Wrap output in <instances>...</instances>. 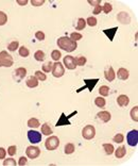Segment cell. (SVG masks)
Masks as SVG:
<instances>
[{
  "label": "cell",
  "instance_id": "cell-1",
  "mask_svg": "<svg viewBox=\"0 0 138 166\" xmlns=\"http://www.w3.org/2000/svg\"><path fill=\"white\" fill-rule=\"evenodd\" d=\"M57 44L60 49H63L67 52H72L74 51L78 47L77 42L70 40V37L68 36H62L57 41Z\"/></svg>",
  "mask_w": 138,
  "mask_h": 166
},
{
  "label": "cell",
  "instance_id": "cell-2",
  "mask_svg": "<svg viewBox=\"0 0 138 166\" xmlns=\"http://www.w3.org/2000/svg\"><path fill=\"white\" fill-rule=\"evenodd\" d=\"M14 64V60L11 54L7 51L0 52V67H11Z\"/></svg>",
  "mask_w": 138,
  "mask_h": 166
},
{
  "label": "cell",
  "instance_id": "cell-44",
  "mask_svg": "<svg viewBox=\"0 0 138 166\" xmlns=\"http://www.w3.org/2000/svg\"><path fill=\"white\" fill-rule=\"evenodd\" d=\"M31 3L33 7H41L45 3V0H31Z\"/></svg>",
  "mask_w": 138,
  "mask_h": 166
},
{
  "label": "cell",
  "instance_id": "cell-33",
  "mask_svg": "<svg viewBox=\"0 0 138 166\" xmlns=\"http://www.w3.org/2000/svg\"><path fill=\"white\" fill-rule=\"evenodd\" d=\"M19 56L22 58H27L29 57V54H30V51H29V49L27 47H24V46H21L20 48H19Z\"/></svg>",
  "mask_w": 138,
  "mask_h": 166
},
{
  "label": "cell",
  "instance_id": "cell-28",
  "mask_svg": "<svg viewBox=\"0 0 138 166\" xmlns=\"http://www.w3.org/2000/svg\"><path fill=\"white\" fill-rule=\"evenodd\" d=\"M106 103V100L103 97H97L95 99V104L97 105L98 108H104Z\"/></svg>",
  "mask_w": 138,
  "mask_h": 166
},
{
  "label": "cell",
  "instance_id": "cell-12",
  "mask_svg": "<svg viewBox=\"0 0 138 166\" xmlns=\"http://www.w3.org/2000/svg\"><path fill=\"white\" fill-rule=\"evenodd\" d=\"M117 21L122 24H129L131 22V16L126 12L122 11L117 15Z\"/></svg>",
  "mask_w": 138,
  "mask_h": 166
},
{
  "label": "cell",
  "instance_id": "cell-5",
  "mask_svg": "<svg viewBox=\"0 0 138 166\" xmlns=\"http://www.w3.org/2000/svg\"><path fill=\"white\" fill-rule=\"evenodd\" d=\"M98 82H99V79L96 78V79H84V83L85 85L84 86H82L80 89H77V93H81L82 91H84L85 89H88L89 92H93V89H95V86L97 84Z\"/></svg>",
  "mask_w": 138,
  "mask_h": 166
},
{
  "label": "cell",
  "instance_id": "cell-41",
  "mask_svg": "<svg viewBox=\"0 0 138 166\" xmlns=\"http://www.w3.org/2000/svg\"><path fill=\"white\" fill-rule=\"evenodd\" d=\"M82 37H83V35L78 32H72L70 34V40H72V41H74V42L80 41Z\"/></svg>",
  "mask_w": 138,
  "mask_h": 166
},
{
  "label": "cell",
  "instance_id": "cell-20",
  "mask_svg": "<svg viewBox=\"0 0 138 166\" xmlns=\"http://www.w3.org/2000/svg\"><path fill=\"white\" fill-rule=\"evenodd\" d=\"M14 75H15V77H17L18 80H21V79H24L27 76V69L24 67H19V68L15 69Z\"/></svg>",
  "mask_w": 138,
  "mask_h": 166
},
{
  "label": "cell",
  "instance_id": "cell-26",
  "mask_svg": "<svg viewBox=\"0 0 138 166\" xmlns=\"http://www.w3.org/2000/svg\"><path fill=\"white\" fill-rule=\"evenodd\" d=\"M45 52L44 51H41V50H37L36 52L34 53V58H35V60L38 62H43L45 60Z\"/></svg>",
  "mask_w": 138,
  "mask_h": 166
},
{
  "label": "cell",
  "instance_id": "cell-43",
  "mask_svg": "<svg viewBox=\"0 0 138 166\" xmlns=\"http://www.w3.org/2000/svg\"><path fill=\"white\" fill-rule=\"evenodd\" d=\"M35 37L38 41H44L45 40V33L43 31H37V32H35Z\"/></svg>",
  "mask_w": 138,
  "mask_h": 166
},
{
  "label": "cell",
  "instance_id": "cell-7",
  "mask_svg": "<svg viewBox=\"0 0 138 166\" xmlns=\"http://www.w3.org/2000/svg\"><path fill=\"white\" fill-rule=\"evenodd\" d=\"M26 154L29 159H36L41 155V149L37 146H29L26 149Z\"/></svg>",
  "mask_w": 138,
  "mask_h": 166
},
{
  "label": "cell",
  "instance_id": "cell-31",
  "mask_svg": "<svg viewBox=\"0 0 138 166\" xmlns=\"http://www.w3.org/2000/svg\"><path fill=\"white\" fill-rule=\"evenodd\" d=\"M86 62H87V59L85 57H83V56L76 58V64H77V66H84L86 64Z\"/></svg>",
  "mask_w": 138,
  "mask_h": 166
},
{
  "label": "cell",
  "instance_id": "cell-14",
  "mask_svg": "<svg viewBox=\"0 0 138 166\" xmlns=\"http://www.w3.org/2000/svg\"><path fill=\"white\" fill-rule=\"evenodd\" d=\"M130 77V73H129V70L126 68H119L117 71V78L118 79H120L122 81H126Z\"/></svg>",
  "mask_w": 138,
  "mask_h": 166
},
{
  "label": "cell",
  "instance_id": "cell-25",
  "mask_svg": "<svg viewBox=\"0 0 138 166\" xmlns=\"http://www.w3.org/2000/svg\"><path fill=\"white\" fill-rule=\"evenodd\" d=\"M34 75H35L34 77L36 78L38 81H46L47 80V75H45V73H43L41 70H36Z\"/></svg>",
  "mask_w": 138,
  "mask_h": 166
},
{
  "label": "cell",
  "instance_id": "cell-10",
  "mask_svg": "<svg viewBox=\"0 0 138 166\" xmlns=\"http://www.w3.org/2000/svg\"><path fill=\"white\" fill-rule=\"evenodd\" d=\"M27 134H28V140L30 141V143H32V144H38V143H41V134L38 131L30 130V131H28Z\"/></svg>",
  "mask_w": 138,
  "mask_h": 166
},
{
  "label": "cell",
  "instance_id": "cell-15",
  "mask_svg": "<svg viewBox=\"0 0 138 166\" xmlns=\"http://www.w3.org/2000/svg\"><path fill=\"white\" fill-rule=\"evenodd\" d=\"M97 117L101 119L103 122H108L112 119V115L108 111H101L97 114Z\"/></svg>",
  "mask_w": 138,
  "mask_h": 166
},
{
  "label": "cell",
  "instance_id": "cell-22",
  "mask_svg": "<svg viewBox=\"0 0 138 166\" xmlns=\"http://www.w3.org/2000/svg\"><path fill=\"white\" fill-rule=\"evenodd\" d=\"M103 149H104V151H105L106 154H108V155H110V154L114 153V146L112 145V144H103Z\"/></svg>",
  "mask_w": 138,
  "mask_h": 166
},
{
  "label": "cell",
  "instance_id": "cell-4",
  "mask_svg": "<svg viewBox=\"0 0 138 166\" xmlns=\"http://www.w3.org/2000/svg\"><path fill=\"white\" fill-rule=\"evenodd\" d=\"M51 71H52V75L54 78H61L65 73V68H64V66H63L61 62L57 61L55 63H53Z\"/></svg>",
  "mask_w": 138,
  "mask_h": 166
},
{
  "label": "cell",
  "instance_id": "cell-45",
  "mask_svg": "<svg viewBox=\"0 0 138 166\" xmlns=\"http://www.w3.org/2000/svg\"><path fill=\"white\" fill-rule=\"evenodd\" d=\"M102 11V7L101 4H99V5H97V7H95V9H93V15H98V14H100Z\"/></svg>",
  "mask_w": 138,
  "mask_h": 166
},
{
  "label": "cell",
  "instance_id": "cell-3",
  "mask_svg": "<svg viewBox=\"0 0 138 166\" xmlns=\"http://www.w3.org/2000/svg\"><path fill=\"white\" fill-rule=\"evenodd\" d=\"M58 146H60V138H57V136L51 135V136H49V138L46 140L45 147H46V149L49 150V151H52V150L57 149Z\"/></svg>",
  "mask_w": 138,
  "mask_h": 166
},
{
  "label": "cell",
  "instance_id": "cell-40",
  "mask_svg": "<svg viewBox=\"0 0 138 166\" xmlns=\"http://www.w3.org/2000/svg\"><path fill=\"white\" fill-rule=\"evenodd\" d=\"M113 141H114V143H123V141H124V135L122 133L116 134L114 138H113Z\"/></svg>",
  "mask_w": 138,
  "mask_h": 166
},
{
  "label": "cell",
  "instance_id": "cell-23",
  "mask_svg": "<svg viewBox=\"0 0 138 166\" xmlns=\"http://www.w3.org/2000/svg\"><path fill=\"white\" fill-rule=\"evenodd\" d=\"M74 149H76V147L73 145L72 143H68V144H66L65 145V148H64V152L66 154H71L74 152Z\"/></svg>",
  "mask_w": 138,
  "mask_h": 166
},
{
  "label": "cell",
  "instance_id": "cell-8",
  "mask_svg": "<svg viewBox=\"0 0 138 166\" xmlns=\"http://www.w3.org/2000/svg\"><path fill=\"white\" fill-rule=\"evenodd\" d=\"M126 142L130 146L135 147L138 144V131L137 130H132L126 135Z\"/></svg>",
  "mask_w": 138,
  "mask_h": 166
},
{
  "label": "cell",
  "instance_id": "cell-24",
  "mask_svg": "<svg viewBox=\"0 0 138 166\" xmlns=\"http://www.w3.org/2000/svg\"><path fill=\"white\" fill-rule=\"evenodd\" d=\"M39 126H41V124L37 118H31L28 120V127H30V128H38Z\"/></svg>",
  "mask_w": 138,
  "mask_h": 166
},
{
  "label": "cell",
  "instance_id": "cell-29",
  "mask_svg": "<svg viewBox=\"0 0 138 166\" xmlns=\"http://www.w3.org/2000/svg\"><path fill=\"white\" fill-rule=\"evenodd\" d=\"M18 46H19V42L18 41H13L8 45V50L9 51H12L13 52V51H15V50L18 49Z\"/></svg>",
  "mask_w": 138,
  "mask_h": 166
},
{
  "label": "cell",
  "instance_id": "cell-39",
  "mask_svg": "<svg viewBox=\"0 0 138 166\" xmlns=\"http://www.w3.org/2000/svg\"><path fill=\"white\" fill-rule=\"evenodd\" d=\"M16 161L13 158H9L3 161V166H16Z\"/></svg>",
  "mask_w": 138,
  "mask_h": 166
},
{
  "label": "cell",
  "instance_id": "cell-37",
  "mask_svg": "<svg viewBox=\"0 0 138 166\" xmlns=\"http://www.w3.org/2000/svg\"><path fill=\"white\" fill-rule=\"evenodd\" d=\"M102 11L105 13V14H108V13H110L112 11H113V7H112V4L108 3V2H105V3H104V5L102 7Z\"/></svg>",
  "mask_w": 138,
  "mask_h": 166
},
{
  "label": "cell",
  "instance_id": "cell-18",
  "mask_svg": "<svg viewBox=\"0 0 138 166\" xmlns=\"http://www.w3.org/2000/svg\"><path fill=\"white\" fill-rule=\"evenodd\" d=\"M114 153H115V157H116L117 159L124 158L126 154V146H120V147H118L117 150H114Z\"/></svg>",
  "mask_w": 138,
  "mask_h": 166
},
{
  "label": "cell",
  "instance_id": "cell-36",
  "mask_svg": "<svg viewBox=\"0 0 138 166\" xmlns=\"http://www.w3.org/2000/svg\"><path fill=\"white\" fill-rule=\"evenodd\" d=\"M7 22H8V15L2 11H0V26H4Z\"/></svg>",
  "mask_w": 138,
  "mask_h": 166
},
{
  "label": "cell",
  "instance_id": "cell-6",
  "mask_svg": "<svg viewBox=\"0 0 138 166\" xmlns=\"http://www.w3.org/2000/svg\"><path fill=\"white\" fill-rule=\"evenodd\" d=\"M95 135H96V129L91 125L85 126L82 130V136L85 140H93L95 138Z\"/></svg>",
  "mask_w": 138,
  "mask_h": 166
},
{
  "label": "cell",
  "instance_id": "cell-9",
  "mask_svg": "<svg viewBox=\"0 0 138 166\" xmlns=\"http://www.w3.org/2000/svg\"><path fill=\"white\" fill-rule=\"evenodd\" d=\"M77 113H78L77 111H74V112H72L70 115H68V116H66L65 113H62L61 117L58 118V120H57V125L55 126H57V127H61V126H70L71 125V122H69V118L72 117V116H74Z\"/></svg>",
  "mask_w": 138,
  "mask_h": 166
},
{
  "label": "cell",
  "instance_id": "cell-13",
  "mask_svg": "<svg viewBox=\"0 0 138 166\" xmlns=\"http://www.w3.org/2000/svg\"><path fill=\"white\" fill-rule=\"evenodd\" d=\"M104 77H105V79L108 82H112L115 80V78H116V73H115L114 68H113L112 66H108V67L104 70Z\"/></svg>",
  "mask_w": 138,
  "mask_h": 166
},
{
  "label": "cell",
  "instance_id": "cell-38",
  "mask_svg": "<svg viewBox=\"0 0 138 166\" xmlns=\"http://www.w3.org/2000/svg\"><path fill=\"white\" fill-rule=\"evenodd\" d=\"M86 24H88L90 27H96L97 26V18L96 17H88L87 21H86Z\"/></svg>",
  "mask_w": 138,
  "mask_h": 166
},
{
  "label": "cell",
  "instance_id": "cell-17",
  "mask_svg": "<svg viewBox=\"0 0 138 166\" xmlns=\"http://www.w3.org/2000/svg\"><path fill=\"white\" fill-rule=\"evenodd\" d=\"M117 31H118V27H114V28H112V29H105V30H103L104 34L108 37V40H110V42L114 41V37H115V35H116Z\"/></svg>",
  "mask_w": 138,
  "mask_h": 166
},
{
  "label": "cell",
  "instance_id": "cell-21",
  "mask_svg": "<svg viewBox=\"0 0 138 166\" xmlns=\"http://www.w3.org/2000/svg\"><path fill=\"white\" fill-rule=\"evenodd\" d=\"M41 133L44 134V135H47V136H49V135H51L53 133L52 129H51V127H50L48 122H45L44 125L41 126Z\"/></svg>",
  "mask_w": 138,
  "mask_h": 166
},
{
  "label": "cell",
  "instance_id": "cell-49",
  "mask_svg": "<svg viewBox=\"0 0 138 166\" xmlns=\"http://www.w3.org/2000/svg\"><path fill=\"white\" fill-rule=\"evenodd\" d=\"M17 3L20 4V5H26V4L28 3V0H24V1H21V0H17Z\"/></svg>",
  "mask_w": 138,
  "mask_h": 166
},
{
  "label": "cell",
  "instance_id": "cell-42",
  "mask_svg": "<svg viewBox=\"0 0 138 166\" xmlns=\"http://www.w3.org/2000/svg\"><path fill=\"white\" fill-rule=\"evenodd\" d=\"M17 152V147L15 145H13V146H10L8 148V153L11 155V157H13V155H15Z\"/></svg>",
  "mask_w": 138,
  "mask_h": 166
},
{
  "label": "cell",
  "instance_id": "cell-47",
  "mask_svg": "<svg viewBox=\"0 0 138 166\" xmlns=\"http://www.w3.org/2000/svg\"><path fill=\"white\" fill-rule=\"evenodd\" d=\"M27 162H28V159L26 158V157H21V158L19 159V161H18V165L24 166L27 164Z\"/></svg>",
  "mask_w": 138,
  "mask_h": 166
},
{
  "label": "cell",
  "instance_id": "cell-32",
  "mask_svg": "<svg viewBox=\"0 0 138 166\" xmlns=\"http://www.w3.org/2000/svg\"><path fill=\"white\" fill-rule=\"evenodd\" d=\"M99 93H100V95L106 97V96H108V94H110V87L106 86V85H102L101 87L99 89Z\"/></svg>",
  "mask_w": 138,
  "mask_h": 166
},
{
  "label": "cell",
  "instance_id": "cell-48",
  "mask_svg": "<svg viewBox=\"0 0 138 166\" xmlns=\"http://www.w3.org/2000/svg\"><path fill=\"white\" fill-rule=\"evenodd\" d=\"M88 3L90 5H93V7H97L101 3V0H88Z\"/></svg>",
  "mask_w": 138,
  "mask_h": 166
},
{
  "label": "cell",
  "instance_id": "cell-27",
  "mask_svg": "<svg viewBox=\"0 0 138 166\" xmlns=\"http://www.w3.org/2000/svg\"><path fill=\"white\" fill-rule=\"evenodd\" d=\"M86 27V21L84 18H79L78 19V24L76 26V30L78 31H81Z\"/></svg>",
  "mask_w": 138,
  "mask_h": 166
},
{
  "label": "cell",
  "instance_id": "cell-34",
  "mask_svg": "<svg viewBox=\"0 0 138 166\" xmlns=\"http://www.w3.org/2000/svg\"><path fill=\"white\" fill-rule=\"evenodd\" d=\"M52 65L53 63H51V62H47V63H45V64L41 66V69H43V73H50L51 71V69H52Z\"/></svg>",
  "mask_w": 138,
  "mask_h": 166
},
{
  "label": "cell",
  "instance_id": "cell-30",
  "mask_svg": "<svg viewBox=\"0 0 138 166\" xmlns=\"http://www.w3.org/2000/svg\"><path fill=\"white\" fill-rule=\"evenodd\" d=\"M131 117H132V119L134 120V122H138V106L137 105H135L133 109L131 110Z\"/></svg>",
  "mask_w": 138,
  "mask_h": 166
},
{
  "label": "cell",
  "instance_id": "cell-35",
  "mask_svg": "<svg viewBox=\"0 0 138 166\" xmlns=\"http://www.w3.org/2000/svg\"><path fill=\"white\" fill-rule=\"evenodd\" d=\"M61 57H62V53L60 50H53L52 52H51V58H52L53 61L57 62L61 59Z\"/></svg>",
  "mask_w": 138,
  "mask_h": 166
},
{
  "label": "cell",
  "instance_id": "cell-46",
  "mask_svg": "<svg viewBox=\"0 0 138 166\" xmlns=\"http://www.w3.org/2000/svg\"><path fill=\"white\" fill-rule=\"evenodd\" d=\"M5 155H7V150L3 147H0V160H4Z\"/></svg>",
  "mask_w": 138,
  "mask_h": 166
},
{
  "label": "cell",
  "instance_id": "cell-11",
  "mask_svg": "<svg viewBox=\"0 0 138 166\" xmlns=\"http://www.w3.org/2000/svg\"><path fill=\"white\" fill-rule=\"evenodd\" d=\"M64 65L67 69H76L77 68V64H76V58L72 56H66L64 58Z\"/></svg>",
  "mask_w": 138,
  "mask_h": 166
},
{
  "label": "cell",
  "instance_id": "cell-16",
  "mask_svg": "<svg viewBox=\"0 0 138 166\" xmlns=\"http://www.w3.org/2000/svg\"><path fill=\"white\" fill-rule=\"evenodd\" d=\"M117 103L121 108L126 106V105H129V103H130V98L127 97L126 95H120L117 98Z\"/></svg>",
  "mask_w": 138,
  "mask_h": 166
},
{
  "label": "cell",
  "instance_id": "cell-19",
  "mask_svg": "<svg viewBox=\"0 0 138 166\" xmlns=\"http://www.w3.org/2000/svg\"><path fill=\"white\" fill-rule=\"evenodd\" d=\"M26 84H27V86L30 87V89H34V87L38 86V80H37L34 76H30V77L27 79Z\"/></svg>",
  "mask_w": 138,
  "mask_h": 166
}]
</instances>
